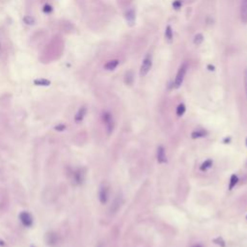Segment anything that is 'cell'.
I'll return each mask as SVG.
<instances>
[{"instance_id":"28","label":"cell","mask_w":247,"mask_h":247,"mask_svg":"<svg viewBox=\"0 0 247 247\" xmlns=\"http://www.w3.org/2000/svg\"><path fill=\"white\" fill-rule=\"evenodd\" d=\"M97 247H103V246H102V243H100V244H98Z\"/></svg>"},{"instance_id":"29","label":"cell","mask_w":247,"mask_h":247,"mask_svg":"<svg viewBox=\"0 0 247 247\" xmlns=\"http://www.w3.org/2000/svg\"><path fill=\"white\" fill-rule=\"evenodd\" d=\"M194 247H202L201 245H196V246H194Z\"/></svg>"},{"instance_id":"7","label":"cell","mask_w":247,"mask_h":247,"mask_svg":"<svg viewBox=\"0 0 247 247\" xmlns=\"http://www.w3.org/2000/svg\"><path fill=\"white\" fill-rule=\"evenodd\" d=\"M156 157L159 163H165L167 161L166 159V154H165V150L162 146H159L157 148V153H156Z\"/></svg>"},{"instance_id":"5","label":"cell","mask_w":247,"mask_h":247,"mask_svg":"<svg viewBox=\"0 0 247 247\" xmlns=\"http://www.w3.org/2000/svg\"><path fill=\"white\" fill-rule=\"evenodd\" d=\"M98 199L102 204H106L108 200V188L106 185H102L100 187V191H98Z\"/></svg>"},{"instance_id":"1","label":"cell","mask_w":247,"mask_h":247,"mask_svg":"<svg viewBox=\"0 0 247 247\" xmlns=\"http://www.w3.org/2000/svg\"><path fill=\"white\" fill-rule=\"evenodd\" d=\"M187 68H188V66H187L186 63H183L181 65V67L179 68L177 75L175 77V80H174V88L175 89H179L182 86V84L184 80L186 72H187Z\"/></svg>"},{"instance_id":"25","label":"cell","mask_w":247,"mask_h":247,"mask_svg":"<svg viewBox=\"0 0 247 247\" xmlns=\"http://www.w3.org/2000/svg\"><path fill=\"white\" fill-rule=\"evenodd\" d=\"M214 242H217L216 244H218V245H221V246H224L225 244V242L222 240V239H220V238H217L216 240H214Z\"/></svg>"},{"instance_id":"21","label":"cell","mask_w":247,"mask_h":247,"mask_svg":"<svg viewBox=\"0 0 247 247\" xmlns=\"http://www.w3.org/2000/svg\"><path fill=\"white\" fill-rule=\"evenodd\" d=\"M192 138H198V137H203L206 136V132L204 131H194L191 134Z\"/></svg>"},{"instance_id":"19","label":"cell","mask_w":247,"mask_h":247,"mask_svg":"<svg viewBox=\"0 0 247 247\" xmlns=\"http://www.w3.org/2000/svg\"><path fill=\"white\" fill-rule=\"evenodd\" d=\"M185 112V105L183 103L179 104V106L177 107V115L178 116H183Z\"/></svg>"},{"instance_id":"11","label":"cell","mask_w":247,"mask_h":247,"mask_svg":"<svg viewBox=\"0 0 247 247\" xmlns=\"http://www.w3.org/2000/svg\"><path fill=\"white\" fill-rule=\"evenodd\" d=\"M86 110H87L86 107L85 106H82L80 109L77 111V113L75 115V118H74L76 123H80L84 119V116L86 115Z\"/></svg>"},{"instance_id":"17","label":"cell","mask_w":247,"mask_h":247,"mask_svg":"<svg viewBox=\"0 0 247 247\" xmlns=\"http://www.w3.org/2000/svg\"><path fill=\"white\" fill-rule=\"evenodd\" d=\"M239 182V178L236 175H232L231 180H230V184H229V190H232L234 187L235 186V184L238 183Z\"/></svg>"},{"instance_id":"9","label":"cell","mask_w":247,"mask_h":247,"mask_svg":"<svg viewBox=\"0 0 247 247\" xmlns=\"http://www.w3.org/2000/svg\"><path fill=\"white\" fill-rule=\"evenodd\" d=\"M126 19L127 23L132 26L135 22V12L133 9H130L126 12Z\"/></svg>"},{"instance_id":"22","label":"cell","mask_w":247,"mask_h":247,"mask_svg":"<svg viewBox=\"0 0 247 247\" xmlns=\"http://www.w3.org/2000/svg\"><path fill=\"white\" fill-rule=\"evenodd\" d=\"M43 11L45 14H50L52 11H53V8L51 5H49V4H45L43 8Z\"/></svg>"},{"instance_id":"4","label":"cell","mask_w":247,"mask_h":247,"mask_svg":"<svg viewBox=\"0 0 247 247\" xmlns=\"http://www.w3.org/2000/svg\"><path fill=\"white\" fill-rule=\"evenodd\" d=\"M19 219H21L22 225L25 226V227H27V228L31 227L32 224H33L32 215L29 213V212H27V211H22L21 214H19Z\"/></svg>"},{"instance_id":"8","label":"cell","mask_w":247,"mask_h":247,"mask_svg":"<svg viewBox=\"0 0 247 247\" xmlns=\"http://www.w3.org/2000/svg\"><path fill=\"white\" fill-rule=\"evenodd\" d=\"M45 241L48 245H50V246H54L56 245L58 240H57V235L55 233L53 232H49L47 233V235H45Z\"/></svg>"},{"instance_id":"6","label":"cell","mask_w":247,"mask_h":247,"mask_svg":"<svg viewBox=\"0 0 247 247\" xmlns=\"http://www.w3.org/2000/svg\"><path fill=\"white\" fill-rule=\"evenodd\" d=\"M240 19L242 23H247V0H241L240 2Z\"/></svg>"},{"instance_id":"12","label":"cell","mask_w":247,"mask_h":247,"mask_svg":"<svg viewBox=\"0 0 247 247\" xmlns=\"http://www.w3.org/2000/svg\"><path fill=\"white\" fill-rule=\"evenodd\" d=\"M165 39L168 43H172L173 41V30H172V27L170 25H167L166 26V29H165Z\"/></svg>"},{"instance_id":"13","label":"cell","mask_w":247,"mask_h":247,"mask_svg":"<svg viewBox=\"0 0 247 247\" xmlns=\"http://www.w3.org/2000/svg\"><path fill=\"white\" fill-rule=\"evenodd\" d=\"M50 83V80L45 79V78H37L34 80V84L37 86H49Z\"/></svg>"},{"instance_id":"23","label":"cell","mask_w":247,"mask_h":247,"mask_svg":"<svg viewBox=\"0 0 247 247\" xmlns=\"http://www.w3.org/2000/svg\"><path fill=\"white\" fill-rule=\"evenodd\" d=\"M173 8L175 10H179L182 5H183V2H182V0H174V2H173Z\"/></svg>"},{"instance_id":"20","label":"cell","mask_w":247,"mask_h":247,"mask_svg":"<svg viewBox=\"0 0 247 247\" xmlns=\"http://www.w3.org/2000/svg\"><path fill=\"white\" fill-rule=\"evenodd\" d=\"M212 165V160H211V159H207V160H206L203 164H202V166H201V170H207V169H209V168L211 167Z\"/></svg>"},{"instance_id":"10","label":"cell","mask_w":247,"mask_h":247,"mask_svg":"<svg viewBox=\"0 0 247 247\" xmlns=\"http://www.w3.org/2000/svg\"><path fill=\"white\" fill-rule=\"evenodd\" d=\"M120 61L118 60V59H113V60H110V61H108L104 64L103 68L105 69L106 71H114L115 69L118 67V65H119Z\"/></svg>"},{"instance_id":"15","label":"cell","mask_w":247,"mask_h":247,"mask_svg":"<svg viewBox=\"0 0 247 247\" xmlns=\"http://www.w3.org/2000/svg\"><path fill=\"white\" fill-rule=\"evenodd\" d=\"M125 82L127 85H131L133 82V73L131 71L127 72L125 75Z\"/></svg>"},{"instance_id":"3","label":"cell","mask_w":247,"mask_h":247,"mask_svg":"<svg viewBox=\"0 0 247 247\" xmlns=\"http://www.w3.org/2000/svg\"><path fill=\"white\" fill-rule=\"evenodd\" d=\"M102 119H103V123L105 125L107 134H111V132L113 131V126H114L113 118H112L111 114L109 112H104L102 115Z\"/></svg>"},{"instance_id":"18","label":"cell","mask_w":247,"mask_h":247,"mask_svg":"<svg viewBox=\"0 0 247 247\" xmlns=\"http://www.w3.org/2000/svg\"><path fill=\"white\" fill-rule=\"evenodd\" d=\"M23 22L27 25H33L35 23V18L31 16H25L23 17Z\"/></svg>"},{"instance_id":"27","label":"cell","mask_w":247,"mask_h":247,"mask_svg":"<svg viewBox=\"0 0 247 247\" xmlns=\"http://www.w3.org/2000/svg\"><path fill=\"white\" fill-rule=\"evenodd\" d=\"M207 69H209V71H211V72H213L214 71V66H211V65H207Z\"/></svg>"},{"instance_id":"2","label":"cell","mask_w":247,"mask_h":247,"mask_svg":"<svg viewBox=\"0 0 247 247\" xmlns=\"http://www.w3.org/2000/svg\"><path fill=\"white\" fill-rule=\"evenodd\" d=\"M152 67H153V58H152V55L149 53L144 57L143 61H142L141 68H140V73H139L140 76L147 75L148 73L151 71Z\"/></svg>"},{"instance_id":"30","label":"cell","mask_w":247,"mask_h":247,"mask_svg":"<svg viewBox=\"0 0 247 247\" xmlns=\"http://www.w3.org/2000/svg\"><path fill=\"white\" fill-rule=\"evenodd\" d=\"M0 49H1V44H0Z\"/></svg>"},{"instance_id":"26","label":"cell","mask_w":247,"mask_h":247,"mask_svg":"<svg viewBox=\"0 0 247 247\" xmlns=\"http://www.w3.org/2000/svg\"><path fill=\"white\" fill-rule=\"evenodd\" d=\"M65 127H66V126H65L64 125H59V126H56L54 128H55L56 131H64V130H65Z\"/></svg>"},{"instance_id":"14","label":"cell","mask_w":247,"mask_h":247,"mask_svg":"<svg viewBox=\"0 0 247 247\" xmlns=\"http://www.w3.org/2000/svg\"><path fill=\"white\" fill-rule=\"evenodd\" d=\"M120 207H121V197L117 196V198L115 199V201L111 207V212L115 213L116 211H118V210L120 209Z\"/></svg>"},{"instance_id":"16","label":"cell","mask_w":247,"mask_h":247,"mask_svg":"<svg viewBox=\"0 0 247 247\" xmlns=\"http://www.w3.org/2000/svg\"><path fill=\"white\" fill-rule=\"evenodd\" d=\"M203 42H204V36H203V34H201V33L196 34L195 37H194V40H193L194 45H201Z\"/></svg>"},{"instance_id":"24","label":"cell","mask_w":247,"mask_h":247,"mask_svg":"<svg viewBox=\"0 0 247 247\" xmlns=\"http://www.w3.org/2000/svg\"><path fill=\"white\" fill-rule=\"evenodd\" d=\"M244 90H245V95H246V100H247V68L244 70Z\"/></svg>"}]
</instances>
